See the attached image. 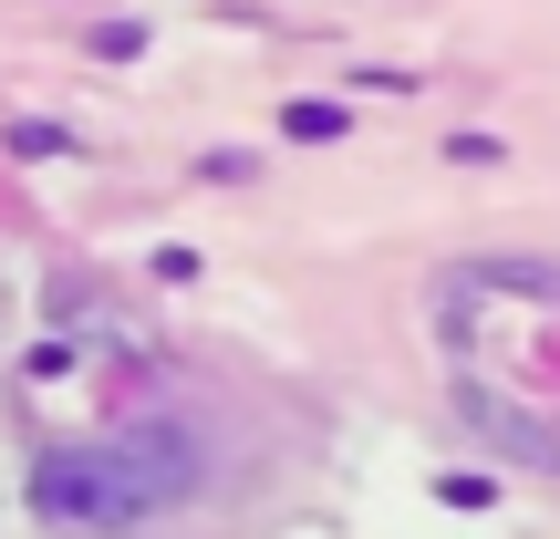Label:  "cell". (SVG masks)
<instances>
[{
  "mask_svg": "<svg viewBox=\"0 0 560 539\" xmlns=\"http://www.w3.org/2000/svg\"><path fill=\"white\" fill-rule=\"evenodd\" d=\"M198 488V446L177 425H125V436H83L32 457V508L52 529H136Z\"/></svg>",
  "mask_w": 560,
  "mask_h": 539,
  "instance_id": "1",
  "label": "cell"
}]
</instances>
